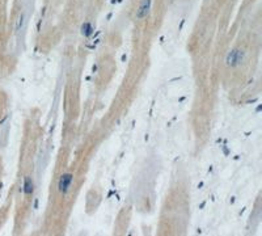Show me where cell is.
<instances>
[{
  "label": "cell",
  "instance_id": "obj_6",
  "mask_svg": "<svg viewBox=\"0 0 262 236\" xmlns=\"http://www.w3.org/2000/svg\"><path fill=\"white\" fill-rule=\"evenodd\" d=\"M81 34L85 37H89L92 34V25L89 22H85L83 26H81Z\"/></svg>",
  "mask_w": 262,
  "mask_h": 236
},
{
  "label": "cell",
  "instance_id": "obj_3",
  "mask_svg": "<svg viewBox=\"0 0 262 236\" xmlns=\"http://www.w3.org/2000/svg\"><path fill=\"white\" fill-rule=\"evenodd\" d=\"M151 8H152V0H142L139 3V6L137 8V12H135V17L138 20H142L145 18L151 12Z\"/></svg>",
  "mask_w": 262,
  "mask_h": 236
},
{
  "label": "cell",
  "instance_id": "obj_4",
  "mask_svg": "<svg viewBox=\"0 0 262 236\" xmlns=\"http://www.w3.org/2000/svg\"><path fill=\"white\" fill-rule=\"evenodd\" d=\"M9 134V118L6 117L0 124V148H3L7 144Z\"/></svg>",
  "mask_w": 262,
  "mask_h": 236
},
{
  "label": "cell",
  "instance_id": "obj_2",
  "mask_svg": "<svg viewBox=\"0 0 262 236\" xmlns=\"http://www.w3.org/2000/svg\"><path fill=\"white\" fill-rule=\"evenodd\" d=\"M72 184H74V173L72 172H64V173L60 175L59 180H58V191L62 195L68 194Z\"/></svg>",
  "mask_w": 262,
  "mask_h": 236
},
{
  "label": "cell",
  "instance_id": "obj_1",
  "mask_svg": "<svg viewBox=\"0 0 262 236\" xmlns=\"http://www.w3.org/2000/svg\"><path fill=\"white\" fill-rule=\"evenodd\" d=\"M245 53L241 49H232L225 57V66L229 68H237L244 63Z\"/></svg>",
  "mask_w": 262,
  "mask_h": 236
},
{
  "label": "cell",
  "instance_id": "obj_5",
  "mask_svg": "<svg viewBox=\"0 0 262 236\" xmlns=\"http://www.w3.org/2000/svg\"><path fill=\"white\" fill-rule=\"evenodd\" d=\"M33 191H34V181L30 176H25L24 177V193L25 195H32Z\"/></svg>",
  "mask_w": 262,
  "mask_h": 236
}]
</instances>
